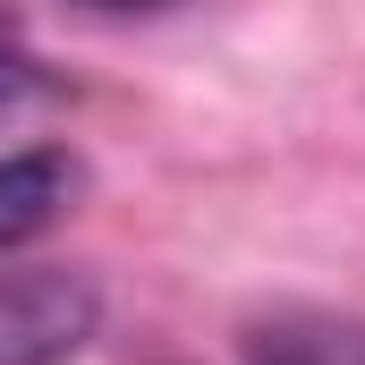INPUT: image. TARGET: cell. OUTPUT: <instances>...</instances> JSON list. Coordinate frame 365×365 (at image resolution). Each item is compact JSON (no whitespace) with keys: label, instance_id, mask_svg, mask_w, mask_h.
Here are the masks:
<instances>
[{"label":"cell","instance_id":"obj_5","mask_svg":"<svg viewBox=\"0 0 365 365\" xmlns=\"http://www.w3.org/2000/svg\"><path fill=\"white\" fill-rule=\"evenodd\" d=\"M93 9H162V0H93Z\"/></svg>","mask_w":365,"mask_h":365},{"label":"cell","instance_id":"obj_2","mask_svg":"<svg viewBox=\"0 0 365 365\" xmlns=\"http://www.w3.org/2000/svg\"><path fill=\"white\" fill-rule=\"evenodd\" d=\"M77 153H60V145H26V153H0V255L9 247H26V238H43L68 204H77Z\"/></svg>","mask_w":365,"mask_h":365},{"label":"cell","instance_id":"obj_3","mask_svg":"<svg viewBox=\"0 0 365 365\" xmlns=\"http://www.w3.org/2000/svg\"><path fill=\"white\" fill-rule=\"evenodd\" d=\"M247 365H365V314H323V306H289L238 331Z\"/></svg>","mask_w":365,"mask_h":365},{"label":"cell","instance_id":"obj_1","mask_svg":"<svg viewBox=\"0 0 365 365\" xmlns=\"http://www.w3.org/2000/svg\"><path fill=\"white\" fill-rule=\"evenodd\" d=\"M93 340V289L77 272H0V365H68Z\"/></svg>","mask_w":365,"mask_h":365},{"label":"cell","instance_id":"obj_4","mask_svg":"<svg viewBox=\"0 0 365 365\" xmlns=\"http://www.w3.org/2000/svg\"><path fill=\"white\" fill-rule=\"evenodd\" d=\"M43 93H51V77H43V60H34V51H26V34H17V26L0 17V128H9L17 110H34Z\"/></svg>","mask_w":365,"mask_h":365}]
</instances>
